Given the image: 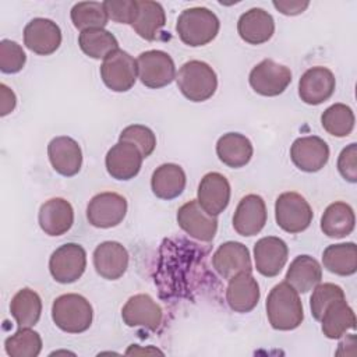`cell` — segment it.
<instances>
[{
    "mask_svg": "<svg viewBox=\"0 0 357 357\" xmlns=\"http://www.w3.org/2000/svg\"><path fill=\"white\" fill-rule=\"evenodd\" d=\"M215 271L223 279H231L240 273H251L252 264L248 248L238 241H226L218 247L212 257Z\"/></svg>",
    "mask_w": 357,
    "mask_h": 357,
    "instance_id": "15",
    "label": "cell"
},
{
    "mask_svg": "<svg viewBox=\"0 0 357 357\" xmlns=\"http://www.w3.org/2000/svg\"><path fill=\"white\" fill-rule=\"evenodd\" d=\"M26 56L22 47L10 39L0 42V70L4 74H15L25 66Z\"/></svg>",
    "mask_w": 357,
    "mask_h": 357,
    "instance_id": "40",
    "label": "cell"
},
{
    "mask_svg": "<svg viewBox=\"0 0 357 357\" xmlns=\"http://www.w3.org/2000/svg\"><path fill=\"white\" fill-rule=\"evenodd\" d=\"M86 268V252L77 243L60 245L49 259V271L59 283H73L78 280Z\"/></svg>",
    "mask_w": 357,
    "mask_h": 357,
    "instance_id": "8",
    "label": "cell"
},
{
    "mask_svg": "<svg viewBox=\"0 0 357 357\" xmlns=\"http://www.w3.org/2000/svg\"><path fill=\"white\" fill-rule=\"evenodd\" d=\"M240 38L250 45L268 42L275 32V21L264 8H251L241 14L237 22Z\"/></svg>",
    "mask_w": 357,
    "mask_h": 357,
    "instance_id": "24",
    "label": "cell"
},
{
    "mask_svg": "<svg viewBox=\"0 0 357 357\" xmlns=\"http://www.w3.org/2000/svg\"><path fill=\"white\" fill-rule=\"evenodd\" d=\"M324 130L335 137H347L354 128V113L344 103H335L321 116Z\"/></svg>",
    "mask_w": 357,
    "mask_h": 357,
    "instance_id": "36",
    "label": "cell"
},
{
    "mask_svg": "<svg viewBox=\"0 0 357 357\" xmlns=\"http://www.w3.org/2000/svg\"><path fill=\"white\" fill-rule=\"evenodd\" d=\"M47 155L53 169L61 176H75L81 169L82 152L78 142L71 137L53 138L47 145Z\"/></svg>",
    "mask_w": 357,
    "mask_h": 357,
    "instance_id": "22",
    "label": "cell"
},
{
    "mask_svg": "<svg viewBox=\"0 0 357 357\" xmlns=\"http://www.w3.org/2000/svg\"><path fill=\"white\" fill-rule=\"evenodd\" d=\"M266 315L276 331H293L304 319L303 304L298 291L287 282H282L269 291L266 297Z\"/></svg>",
    "mask_w": 357,
    "mask_h": 357,
    "instance_id": "1",
    "label": "cell"
},
{
    "mask_svg": "<svg viewBox=\"0 0 357 357\" xmlns=\"http://www.w3.org/2000/svg\"><path fill=\"white\" fill-rule=\"evenodd\" d=\"M103 7L109 20L131 25L137 11V0H106Z\"/></svg>",
    "mask_w": 357,
    "mask_h": 357,
    "instance_id": "41",
    "label": "cell"
},
{
    "mask_svg": "<svg viewBox=\"0 0 357 357\" xmlns=\"http://www.w3.org/2000/svg\"><path fill=\"white\" fill-rule=\"evenodd\" d=\"M92 318V305L81 294L67 293L53 301L52 319L57 328L67 333L85 332L91 326Z\"/></svg>",
    "mask_w": 357,
    "mask_h": 357,
    "instance_id": "4",
    "label": "cell"
},
{
    "mask_svg": "<svg viewBox=\"0 0 357 357\" xmlns=\"http://www.w3.org/2000/svg\"><path fill=\"white\" fill-rule=\"evenodd\" d=\"M266 223L265 201L257 194H248L238 202L233 215L234 230L244 237L258 234Z\"/></svg>",
    "mask_w": 357,
    "mask_h": 357,
    "instance_id": "18",
    "label": "cell"
},
{
    "mask_svg": "<svg viewBox=\"0 0 357 357\" xmlns=\"http://www.w3.org/2000/svg\"><path fill=\"white\" fill-rule=\"evenodd\" d=\"M180 92L191 102H205L213 96L218 88L215 70L205 61L190 60L184 63L177 75Z\"/></svg>",
    "mask_w": 357,
    "mask_h": 357,
    "instance_id": "3",
    "label": "cell"
},
{
    "mask_svg": "<svg viewBox=\"0 0 357 357\" xmlns=\"http://www.w3.org/2000/svg\"><path fill=\"white\" fill-rule=\"evenodd\" d=\"M10 312L18 328H32L40 318L42 300L36 291L29 287H24L11 298Z\"/></svg>",
    "mask_w": 357,
    "mask_h": 357,
    "instance_id": "32",
    "label": "cell"
},
{
    "mask_svg": "<svg viewBox=\"0 0 357 357\" xmlns=\"http://www.w3.org/2000/svg\"><path fill=\"white\" fill-rule=\"evenodd\" d=\"M137 60L127 52L117 49L103 59L100 77L105 85L114 92L131 89L137 81Z\"/></svg>",
    "mask_w": 357,
    "mask_h": 357,
    "instance_id": "7",
    "label": "cell"
},
{
    "mask_svg": "<svg viewBox=\"0 0 357 357\" xmlns=\"http://www.w3.org/2000/svg\"><path fill=\"white\" fill-rule=\"evenodd\" d=\"M127 354H137V353H159V354H162V351H159L158 349H153V347H149V349H138L137 347V344H132L127 351H126Z\"/></svg>",
    "mask_w": 357,
    "mask_h": 357,
    "instance_id": "45",
    "label": "cell"
},
{
    "mask_svg": "<svg viewBox=\"0 0 357 357\" xmlns=\"http://www.w3.org/2000/svg\"><path fill=\"white\" fill-rule=\"evenodd\" d=\"M4 349L10 357H36L42 350V339L31 328H18L6 339Z\"/></svg>",
    "mask_w": 357,
    "mask_h": 357,
    "instance_id": "37",
    "label": "cell"
},
{
    "mask_svg": "<svg viewBox=\"0 0 357 357\" xmlns=\"http://www.w3.org/2000/svg\"><path fill=\"white\" fill-rule=\"evenodd\" d=\"M141 151L131 142L119 141L113 145L105 158L107 173L116 180H131L134 178L142 165Z\"/></svg>",
    "mask_w": 357,
    "mask_h": 357,
    "instance_id": "12",
    "label": "cell"
},
{
    "mask_svg": "<svg viewBox=\"0 0 357 357\" xmlns=\"http://www.w3.org/2000/svg\"><path fill=\"white\" fill-rule=\"evenodd\" d=\"M354 223L356 218L353 208L346 202L337 201L325 209L321 218V230L328 237L342 238L353 231Z\"/></svg>",
    "mask_w": 357,
    "mask_h": 357,
    "instance_id": "30",
    "label": "cell"
},
{
    "mask_svg": "<svg viewBox=\"0 0 357 357\" xmlns=\"http://www.w3.org/2000/svg\"><path fill=\"white\" fill-rule=\"evenodd\" d=\"M185 173L176 163H163L155 169L151 178L152 192L160 199L177 198L185 188Z\"/></svg>",
    "mask_w": 357,
    "mask_h": 357,
    "instance_id": "28",
    "label": "cell"
},
{
    "mask_svg": "<svg viewBox=\"0 0 357 357\" xmlns=\"http://www.w3.org/2000/svg\"><path fill=\"white\" fill-rule=\"evenodd\" d=\"M333 73L326 67L308 68L298 81V95L307 105H321L335 92Z\"/></svg>",
    "mask_w": 357,
    "mask_h": 357,
    "instance_id": "17",
    "label": "cell"
},
{
    "mask_svg": "<svg viewBox=\"0 0 357 357\" xmlns=\"http://www.w3.org/2000/svg\"><path fill=\"white\" fill-rule=\"evenodd\" d=\"M324 266L339 276H350L357 271V248L354 243L328 245L322 254Z\"/></svg>",
    "mask_w": 357,
    "mask_h": 357,
    "instance_id": "33",
    "label": "cell"
},
{
    "mask_svg": "<svg viewBox=\"0 0 357 357\" xmlns=\"http://www.w3.org/2000/svg\"><path fill=\"white\" fill-rule=\"evenodd\" d=\"M121 318L130 328H145L156 331L162 324L160 305L149 294H135L127 300L121 310Z\"/></svg>",
    "mask_w": 357,
    "mask_h": 357,
    "instance_id": "16",
    "label": "cell"
},
{
    "mask_svg": "<svg viewBox=\"0 0 357 357\" xmlns=\"http://www.w3.org/2000/svg\"><path fill=\"white\" fill-rule=\"evenodd\" d=\"M230 201V184L227 178L218 173H206L198 185V202L212 216L222 213Z\"/></svg>",
    "mask_w": 357,
    "mask_h": 357,
    "instance_id": "21",
    "label": "cell"
},
{
    "mask_svg": "<svg viewBox=\"0 0 357 357\" xmlns=\"http://www.w3.org/2000/svg\"><path fill=\"white\" fill-rule=\"evenodd\" d=\"M39 226L47 236H61L67 233L74 223V211L64 198H52L42 204L38 215Z\"/></svg>",
    "mask_w": 357,
    "mask_h": 357,
    "instance_id": "23",
    "label": "cell"
},
{
    "mask_svg": "<svg viewBox=\"0 0 357 357\" xmlns=\"http://www.w3.org/2000/svg\"><path fill=\"white\" fill-rule=\"evenodd\" d=\"M248 81L257 93L262 96H278L290 85L291 71L289 67L272 59H265L251 70Z\"/></svg>",
    "mask_w": 357,
    "mask_h": 357,
    "instance_id": "9",
    "label": "cell"
},
{
    "mask_svg": "<svg viewBox=\"0 0 357 357\" xmlns=\"http://www.w3.org/2000/svg\"><path fill=\"white\" fill-rule=\"evenodd\" d=\"M93 266L103 279L117 280L128 268V252L117 241H103L93 251Z\"/></svg>",
    "mask_w": 357,
    "mask_h": 357,
    "instance_id": "20",
    "label": "cell"
},
{
    "mask_svg": "<svg viewBox=\"0 0 357 357\" xmlns=\"http://www.w3.org/2000/svg\"><path fill=\"white\" fill-rule=\"evenodd\" d=\"M177 223L187 234L199 241H212L218 230L216 216L209 215L198 199L188 201L178 208Z\"/></svg>",
    "mask_w": 357,
    "mask_h": 357,
    "instance_id": "11",
    "label": "cell"
},
{
    "mask_svg": "<svg viewBox=\"0 0 357 357\" xmlns=\"http://www.w3.org/2000/svg\"><path fill=\"white\" fill-rule=\"evenodd\" d=\"M119 141H127L134 144L142 153L144 158H148L156 146V137L153 131L142 124L127 126L119 137Z\"/></svg>",
    "mask_w": 357,
    "mask_h": 357,
    "instance_id": "39",
    "label": "cell"
},
{
    "mask_svg": "<svg viewBox=\"0 0 357 357\" xmlns=\"http://www.w3.org/2000/svg\"><path fill=\"white\" fill-rule=\"evenodd\" d=\"M259 286L251 273H240L229 279L226 301L236 312H250L259 301Z\"/></svg>",
    "mask_w": 357,
    "mask_h": 357,
    "instance_id": "25",
    "label": "cell"
},
{
    "mask_svg": "<svg viewBox=\"0 0 357 357\" xmlns=\"http://www.w3.org/2000/svg\"><path fill=\"white\" fill-rule=\"evenodd\" d=\"M139 81L148 88H163L176 78V66L169 53L146 50L137 59Z\"/></svg>",
    "mask_w": 357,
    "mask_h": 357,
    "instance_id": "6",
    "label": "cell"
},
{
    "mask_svg": "<svg viewBox=\"0 0 357 357\" xmlns=\"http://www.w3.org/2000/svg\"><path fill=\"white\" fill-rule=\"evenodd\" d=\"M220 28L219 18L205 7L184 10L177 20L176 31L183 43L198 47L212 42Z\"/></svg>",
    "mask_w": 357,
    "mask_h": 357,
    "instance_id": "2",
    "label": "cell"
},
{
    "mask_svg": "<svg viewBox=\"0 0 357 357\" xmlns=\"http://www.w3.org/2000/svg\"><path fill=\"white\" fill-rule=\"evenodd\" d=\"M127 213V201L123 195L112 191L96 194L86 206L88 222L99 229L120 225Z\"/></svg>",
    "mask_w": 357,
    "mask_h": 357,
    "instance_id": "10",
    "label": "cell"
},
{
    "mask_svg": "<svg viewBox=\"0 0 357 357\" xmlns=\"http://www.w3.org/2000/svg\"><path fill=\"white\" fill-rule=\"evenodd\" d=\"M337 170L350 183L357 181V144L347 145L337 158Z\"/></svg>",
    "mask_w": 357,
    "mask_h": 357,
    "instance_id": "42",
    "label": "cell"
},
{
    "mask_svg": "<svg viewBox=\"0 0 357 357\" xmlns=\"http://www.w3.org/2000/svg\"><path fill=\"white\" fill-rule=\"evenodd\" d=\"M290 158L297 169L307 173H315L326 165L329 159V146L317 135L301 137L293 142Z\"/></svg>",
    "mask_w": 357,
    "mask_h": 357,
    "instance_id": "14",
    "label": "cell"
},
{
    "mask_svg": "<svg viewBox=\"0 0 357 357\" xmlns=\"http://www.w3.org/2000/svg\"><path fill=\"white\" fill-rule=\"evenodd\" d=\"M310 6V1H300V0H276L273 1V7L280 11L284 15H297L301 14L307 7Z\"/></svg>",
    "mask_w": 357,
    "mask_h": 357,
    "instance_id": "43",
    "label": "cell"
},
{
    "mask_svg": "<svg viewBox=\"0 0 357 357\" xmlns=\"http://www.w3.org/2000/svg\"><path fill=\"white\" fill-rule=\"evenodd\" d=\"M312 209L298 192H283L275 202V218L280 229L296 234L304 231L312 222Z\"/></svg>",
    "mask_w": 357,
    "mask_h": 357,
    "instance_id": "5",
    "label": "cell"
},
{
    "mask_svg": "<svg viewBox=\"0 0 357 357\" xmlns=\"http://www.w3.org/2000/svg\"><path fill=\"white\" fill-rule=\"evenodd\" d=\"M251 141L240 132L223 134L216 142V155L226 166L237 169L245 166L252 158Z\"/></svg>",
    "mask_w": 357,
    "mask_h": 357,
    "instance_id": "27",
    "label": "cell"
},
{
    "mask_svg": "<svg viewBox=\"0 0 357 357\" xmlns=\"http://www.w3.org/2000/svg\"><path fill=\"white\" fill-rule=\"evenodd\" d=\"M322 279V268L319 262L310 255L296 257L287 272L284 282L294 287L298 293H307L312 290Z\"/></svg>",
    "mask_w": 357,
    "mask_h": 357,
    "instance_id": "29",
    "label": "cell"
},
{
    "mask_svg": "<svg viewBox=\"0 0 357 357\" xmlns=\"http://www.w3.org/2000/svg\"><path fill=\"white\" fill-rule=\"evenodd\" d=\"M322 332L328 339H339L349 329L356 328V315L346 298L332 303L321 318Z\"/></svg>",
    "mask_w": 357,
    "mask_h": 357,
    "instance_id": "31",
    "label": "cell"
},
{
    "mask_svg": "<svg viewBox=\"0 0 357 357\" xmlns=\"http://www.w3.org/2000/svg\"><path fill=\"white\" fill-rule=\"evenodd\" d=\"M78 45L81 50L92 59H105L119 49V42L114 35L103 28L82 31L78 36Z\"/></svg>",
    "mask_w": 357,
    "mask_h": 357,
    "instance_id": "34",
    "label": "cell"
},
{
    "mask_svg": "<svg viewBox=\"0 0 357 357\" xmlns=\"http://www.w3.org/2000/svg\"><path fill=\"white\" fill-rule=\"evenodd\" d=\"M61 43L60 26L49 18H33L24 28V45L33 53L49 56Z\"/></svg>",
    "mask_w": 357,
    "mask_h": 357,
    "instance_id": "13",
    "label": "cell"
},
{
    "mask_svg": "<svg viewBox=\"0 0 357 357\" xmlns=\"http://www.w3.org/2000/svg\"><path fill=\"white\" fill-rule=\"evenodd\" d=\"M0 114L7 116L14 110L17 105V98L15 93L6 84H0Z\"/></svg>",
    "mask_w": 357,
    "mask_h": 357,
    "instance_id": "44",
    "label": "cell"
},
{
    "mask_svg": "<svg viewBox=\"0 0 357 357\" xmlns=\"http://www.w3.org/2000/svg\"><path fill=\"white\" fill-rule=\"evenodd\" d=\"M344 298V291L340 286L335 283H318L314 287L312 296L310 298L311 314L317 321H321L325 310L335 301Z\"/></svg>",
    "mask_w": 357,
    "mask_h": 357,
    "instance_id": "38",
    "label": "cell"
},
{
    "mask_svg": "<svg viewBox=\"0 0 357 357\" xmlns=\"http://www.w3.org/2000/svg\"><path fill=\"white\" fill-rule=\"evenodd\" d=\"M166 24V14L160 3L137 0L132 29L145 40H155Z\"/></svg>",
    "mask_w": 357,
    "mask_h": 357,
    "instance_id": "26",
    "label": "cell"
},
{
    "mask_svg": "<svg viewBox=\"0 0 357 357\" xmlns=\"http://www.w3.org/2000/svg\"><path fill=\"white\" fill-rule=\"evenodd\" d=\"M70 17L74 26L81 32L103 28L109 20L103 3L99 1H79L74 4Z\"/></svg>",
    "mask_w": 357,
    "mask_h": 357,
    "instance_id": "35",
    "label": "cell"
},
{
    "mask_svg": "<svg viewBox=\"0 0 357 357\" xmlns=\"http://www.w3.org/2000/svg\"><path fill=\"white\" fill-rule=\"evenodd\" d=\"M289 248L287 244L275 236L259 238L254 245V261L257 271L266 276L273 278L279 275L287 262Z\"/></svg>",
    "mask_w": 357,
    "mask_h": 357,
    "instance_id": "19",
    "label": "cell"
}]
</instances>
